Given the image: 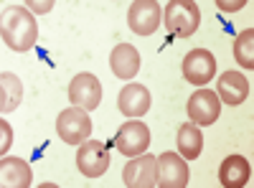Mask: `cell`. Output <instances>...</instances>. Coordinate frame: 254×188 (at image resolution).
I'll use <instances>...</instances> for the list:
<instances>
[{
    "mask_svg": "<svg viewBox=\"0 0 254 188\" xmlns=\"http://www.w3.org/2000/svg\"><path fill=\"white\" fill-rule=\"evenodd\" d=\"M178 150L186 160H196L203 150V135L198 130V125L193 122H186L181 125V130H178Z\"/></svg>",
    "mask_w": 254,
    "mask_h": 188,
    "instance_id": "obj_18",
    "label": "cell"
},
{
    "mask_svg": "<svg viewBox=\"0 0 254 188\" xmlns=\"http://www.w3.org/2000/svg\"><path fill=\"white\" fill-rule=\"evenodd\" d=\"M247 5V0H234V3H226V0H219L216 3V8L219 10H224V13H229V10H242Z\"/></svg>",
    "mask_w": 254,
    "mask_h": 188,
    "instance_id": "obj_21",
    "label": "cell"
},
{
    "mask_svg": "<svg viewBox=\"0 0 254 188\" xmlns=\"http://www.w3.org/2000/svg\"><path fill=\"white\" fill-rule=\"evenodd\" d=\"M163 20L168 33H173L176 38H188L201 26V10L193 0H173L163 10Z\"/></svg>",
    "mask_w": 254,
    "mask_h": 188,
    "instance_id": "obj_2",
    "label": "cell"
},
{
    "mask_svg": "<svg viewBox=\"0 0 254 188\" xmlns=\"http://www.w3.org/2000/svg\"><path fill=\"white\" fill-rule=\"evenodd\" d=\"M56 132L66 145H81L84 140H89L92 120H89L87 110H79V107L64 110L56 120Z\"/></svg>",
    "mask_w": 254,
    "mask_h": 188,
    "instance_id": "obj_4",
    "label": "cell"
},
{
    "mask_svg": "<svg viewBox=\"0 0 254 188\" xmlns=\"http://www.w3.org/2000/svg\"><path fill=\"white\" fill-rule=\"evenodd\" d=\"M76 168L87 178H99L110 168V150L102 140H84L76 150Z\"/></svg>",
    "mask_w": 254,
    "mask_h": 188,
    "instance_id": "obj_3",
    "label": "cell"
},
{
    "mask_svg": "<svg viewBox=\"0 0 254 188\" xmlns=\"http://www.w3.org/2000/svg\"><path fill=\"white\" fill-rule=\"evenodd\" d=\"M115 148L125 155V158H135L142 155L150 148V130L142 120H130L125 122L115 135Z\"/></svg>",
    "mask_w": 254,
    "mask_h": 188,
    "instance_id": "obj_5",
    "label": "cell"
},
{
    "mask_svg": "<svg viewBox=\"0 0 254 188\" xmlns=\"http://www.w3.org/2000/svg\"><path fill=\"white\" fill-rule=\"evenodd\" d=\"M26 8L33 13V10H38V13H49L51 8H54V3L51 0H46V3H26Z\"/></svg>",
    "mask_w": 254,
    "mask_h": 188,
    "instance_id": "obj_22",
    "label": "cell"
},
{
    "mask_svg": "<svg viewBox=\"0 0 254 188\" xmlns=\"http://www.w3.org/2000/svg\"><path fill=\"white\" fill-rule=\"evenodd\" d=\"M249 178H252V165L244 155H229L219 168V181L224 188H244Z\"/></svg>",
    "mask_w": 254,
    "mask_h": 188,
    "instance_id": "obj_15",
    "label": "cell"
},
{
    "mask_svg": "<svg viewBox=\"0 0 254 188\" xmlns=\"http://www.w3.org/2000/svg\"><path fill=\"white\" fill-rule=\"evenodd\" d=\"M234 59L239 66L254 69V28H247L234 38Z\"/></svg>",
    "mask_w": 254,
    "mask_h": 188,
    "instance_id": "obj_19",
    "label": "cell"
},
{
    "mask_svg": "<svg viewBox=\"0 0 254 188\" xmlns=\"http://www.w3.org/2000/svg\"><path fill=\"white\" fill-rule=\"evenodd\" d=\"M0 132H3V145H0V155L5 158V153L10 150V142H13V127L5 122V117L0 120Z\"/></svg>",
    "mask_w": 254,
    "mask_h": 188,
    "instance_id": "obj_20",
    "label": "cell"
},
{
    "mask_svg": "<svg viewBox=\"0 0 254 188\" xmlns=\"http://www.w3.org/2000/svg\"><path fill=\"white\" fill-rule=\"evenodd\" d=\"M163 20V8L155 0H135L127 10V26L137 36H153Z\"/></svg>",
    "mask_w": 254,
    "mask_h": 188,
    "instance_id": "obj_6",
    "label": "cell"
},
{
    "mask_svg": "<svg viewBox=\"0 0 254 188\" xmlns=\"http://www.w3.org/2000/svg\"><path fill=\"white\" fill-rule=\"evenodd\" d=\"M186 112H188V120L198 125V127H206V125H214L221 115V102L216 97V92L211 89H198L190 94L188 104H186Z\"/></svg>",
    "mask_w": 254,
    "mask_h": 188,
    "instance_id": "obj_10",
    "label": "cell"
},
{
    "mask_svg": "<svg viewBox=\"0 0 254 188\" xmlns=\"http://www.w3.org/2000/svg\"><path fill=\"white\" fill-rule=\"evenodd\" d=\"M150 102H153V97H150V92H147V87L127 84L117 97V107L127 117H142L147 110H150Z\"/></svg>",
    "mask_w": 254,
    "mask_h": 188,
    "instance_id": "obj_14",
    "label": "cell"
},
{
    "mask_svg": "<svg viewBox=\"0 0 254 188\" xmlns=\"http://www.w3.org/2000/svg\"><path fill=\"white\" fill-rule=\"evenodd\" d=\"M155 176H158V158L150 153L130 158L122 171V181L127 188H153Z\"/></svg>",
    "mask_w": 254,
    "mask_h": 188,
    "instance_id": "obj_8",
    "label": "cell"
},
{
    "mask_svg": "<svg viewBox=\"0 0 254 188\" xmlns=\"http://www.w3.org/2000/svg\"><path fill=\"white\" fill-rule=\"evenodd\" d=\"M69 99L74 107L79 110H97L99 107V102H102V84H99V79L94 74H76L71 79V84H69Z\"/></svg>",
    "mask_w": 254,
    "mask_h": 188,
    "instance_id": "obj_11",
    "label": "cell"
},
{
    "mask_svg": "<svg viewBox=\"0 0 254 188\" xmlns=\"http://www.w3.org/2000/svg\"><path fill=\"white\" fill-rule=\"evenodd\" d=\"M183 76L188 84L203 87L216 76V59L208 49H193L183 59Z\"/></svg>",
    "mask_w": 254,
    "mask_h": 188,
    "instance_id": "obj_7",
    "label": "cell"
},
{
    "mask_svg": "<svg viewBox=\"0 0 254 188\" xmlns=\"http://www.w3.org/2000/svg\"><path fill=\"white\" fill-rule=\"evenodd\" d=\"M216 97L226 107H237L249 97V79L239 71H224L216 81Z\"/></svg>",
    "mask_w": 254,
    "mask_h": 188,
    "instance_id": "obj_12",
    "label": "cell"
},
{
    "mask_svg": "<svg viewBox=\"0 0 254 188\" xmlns=\"http://www.w3.org/2000/svg\"><path fill=\"white\" fill-rule=\"evenodd\" d=\"M20 99H23V84L13 71H3L0 74V112L8 115L13 112Z\"/></svg>",
    "mask_w": 254,
    "mask_h": 188,
    "instance_id": "obj_17",
    "label": "cell"
},
{
    "mask_svg": "<svg viewBox=\"0 0 254 188\" xmlns=\"http://www.w3.org/2000/svg\"><path fill=\"white\" fill-rule=\"evenodd\" d=\"M110 69L117 79H135L140 71V54L130 44H117L110 54Z\"/></svg>",
    "mask_w": 254,
    "mask_h": 188,
    "instance_id": "obj_13",
    "label": "cell"
},
{
    "mask_svg": "<svg viewBox=\"0 0 254 188\" xmlns=\"http://www.w3.org/2000/svg\"><path fill=\"white\" fill-rule=\"evenodd\" d=\"M190 171H188V163L183 155L176 153H160L158 155V176H155V186L160 188H183L188 186Z\"/></svg>",
    "mask_w": 254,
    "mask_h": 188,
    "instance_id": "obj_9",
    "label": "cell"
},
{
    "mask_svg": "<svg viewBox=\"0 0 254 188\" xmlns=\"http://www.w3.org/2000/svg\"><path fill=\"white\" fill-rule=\"evenodd\" d=\"M0 176H3V186L8 188H28L33 183L31 165L23 158H3L0 160Z\"/></svg>",
    "mask_w": 254,
    "mask_h": 188,
    "instance_id": "obj_16",
    "label": "cell"
},
{
    "mask_svg": "<svg viewBox=\"0 0 254 188\" xmlns=\"http://www.w3.org/2000/svg\"><path fill=\"white\" fill-rule=\"evenodd\" d=\"M0 36H3L5 46L13 49L15 54H26L33 49L38 38V23L33 13L26 5H15L3 13V26H0Z\"/></svg>",
    "mask_w": 254,
    "mask_h": 188,
    "instance_id": "obj_1",
    "label": "cell"
}]
</instances>
